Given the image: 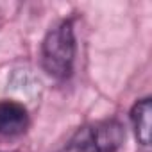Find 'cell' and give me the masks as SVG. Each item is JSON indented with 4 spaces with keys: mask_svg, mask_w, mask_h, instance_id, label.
Instances as JSON below:
<instances>
[{
    "mask_svg": "<svg viewBox=\"0 0 152 152\" xmlns=\"http://www.w3.org/2000/svg\"><path fill=\"white\" fill-rule=\"evenodd\" d=\"M124 140L125 131L118 120H100L79 127L57 152H118Z\"/></svg>",
    "mask_w": 152,
    "mask_h": 152,
    "instance_id": "7a4b0ae2",
    "label": "cell"
},
{
    "mask_svg": "<svg viewBox=\"0 0 152 152\" xmlns=\"http://www.w3.org/2000/svg\"><path fill=\"white\" fill-rule=\"evenodd\" d=\"M75 31L72 20H63L54 25L41 43V66L50 77L57 81L68 79L75 63Z\"/></svg>",
    "mask_w": 152,
    "mask_h": 152,
    "instance_id": "6da1fadb",
    "label": "cell"
},
{
    "mask_svg": "<svg viewBox=\"0 0 152 152\" xmlns=\"http://www.w3.org/2000/svg\"><path fill=\"white\" fill-rule=\"evenodd\" d=\"M29 127V111L18 100H0V134L20 136Z\"/></svg>",
    "mask_w": 152,
    "mask_h": 152,
    "instance_id": "3957f363",
    "label": "cell"
},
{
    "mask_svg": "<svg viewBox=\"0 0 152 152\" xmlns=\"http://www.w3.org/2000/svg\"><path fill=\"white\" fill-rule=\"evenodd\" d=\"M150 115H152V104L148 97L138 100L131 109V122L134 127V134L138 141L145 147L150 143Z\"/></svg>",
    "mask_w": 152,
    "mask_h": 152,
    "instance_id": "277c9868",
    "label": "cell"
}]
</instances>
